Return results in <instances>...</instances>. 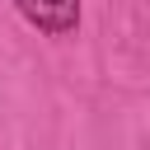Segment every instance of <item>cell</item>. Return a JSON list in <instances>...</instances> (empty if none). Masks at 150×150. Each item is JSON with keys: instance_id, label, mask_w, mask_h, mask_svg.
Masks as SVG:
<instances>
[{"instance_id": "obj_1", "label": "cell", "mask_w": 150, "mask_h": 150, "mask_svg": "<svg viewBox=\"0 0 150 150\" xmlns=\"http://www.w3.org/2000/svg\"><path fill=\"white\" fill-rule=\"evenodd\" d=\"M14 5L42 33H70L80 23V0H14Z\"/></svg>"}]
</instances>
